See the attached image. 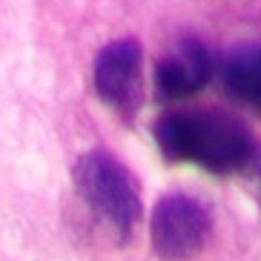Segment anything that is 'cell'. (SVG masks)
<instances>
[{
  "label": "cell",
  "mask_w": 261,
  "mask_h": 261,
  "mask_svg": "<svg viewBox=\"0 0 261 261\" xmlns=\"http://www.w3.org/2000/svg\"><path fill=\"white\" fill-rule=\"evenodd\" d=\"M213 75V58L198 40H184L158 63L155 69V89L161 100H181L198 92Z\"/></svg>",
  "instance_id": "5b68a950"
},
{
  "label": "cell",
  "mask_w": 261,
  "mask_h": 261,
  "mask_svg": "<svg viewBox=\"0 0 261 261\" xmlns=\"http://www.w3.org/2000/svg\"><path fill=\"white\" fill-rule=\"evenodd\" d=\"M138 75H141L138 40L121 38L98 55L95 89L109 107H115L118 112H129L138 100Z\"/></svg>",
  "instance_id": "277c9868"
},
{
  "label": "cell",
  "mask_w": 261,
  "mask_h": 261,
  "mask_svg": "<svg viewBox=\"0 0 261 261\" xmlns=\"http://www.w3.org/2000/svg\"><path fill=\"white\" fill-rule=\"evenodd\" d=\"M75 187L86 207L118 238H126L141 221V195L135 178L103 149H92L75 164Z\"/></svg>",
  "instance_id": "7a4b0ae2"
},
{
  "label": "cell",
  "mask_w": 261,
  "mask_h": 261,
  "mask_svg": "<svg viewBox=\"0 0 261 261\" xmlns=\"http://www.w3.org/2000/svg\"><path fill=\"white\" fill-rule=\"evenodd\" d=\"M167 161H195L210 172H236L255 158L247 129L232 118L204 112H172L155 126Z\"/></svg>",
  "instance_id": "6da1fadb"
},
{
  "label": "cell",
  "mask_w": 261,
  "mask_h": 261,
  "mask_svg": "<svg viewBox=\"0 0 261 261\" xmlns=\"http://www.w3.org/2000/svg\"><path fill=\"white\" fill-rule=\"evenodd\" d=\"M255 164H258V178H261V152H255Z\"/></svg>",
  "instance_id": "52a82bcc"
},
{
  "label": "cell",
  "mask_w": 261,
  "mask_h": 261,
  "mask_svg": "<svg viewBox=\"0 0 261 261\" xmlns=\"http://www.w3.org/2000/svg\"><path fill=\"white\" fill-rule=\"evenodd\" d=\"M213 215L192 195H164L149 218V238L152 250L164 261H187L198 255L210 241Z\"/></svg>",
  "instance_id": "3957f363"
},
{
  "label": "cell",
  "mask_w": 261,
  "mask_h": 261,
  "mask_svg": "<svg viewBox=\"0 0 261 261\" xmlns=\"http://www.w3.org/2000/svg\"><path fill=\"white\" fill-rule=\"evenodd\" d=\"M224 86L238 100L261 109V49H244L224 63Z\"/></svg>",
  "instance_id": "8992f818"
}]
</instances>
